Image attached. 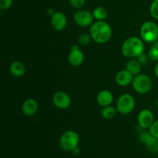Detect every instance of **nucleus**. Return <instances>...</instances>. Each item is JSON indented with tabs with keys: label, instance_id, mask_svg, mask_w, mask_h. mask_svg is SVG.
Wrapping results in <instances>:
<instances>
[{
	"label": "nucleus",
	"instance_id": "1",
	"mask_svg": "<svg viewBox=\"0 0 158 158\" xmlns=\"http://www.w3.org/2000/svg\"><path fill=\"white\" fill-rule=\"evenodd\" d=\"M89 34L95 43L104 44L111 39L112 28L106 22L97 21L91 25Z\"/></svg>",
	"mask_w": 158,
	"mask_h": 158
},
{
	"label": "nucleus",
	"instance_id": "2",
	"mask_svg": "<svg viewBox=\"0 0 158 158\" xmlns=\"http://www.w3.org/2000/svg\"><path fill=\"white\" fill-rule=\"evenodd\" d=\"M144 52V44L142 39L131 36L123 42L121 52L123 56L129 59L137 58Z\"/></svg>",
	"mask_w": 158,
	"mask_h": 158
},
{
	"label": "nucleus",
	"instance_id": "3",
	"mask_svg": "<svg viewBox=\"0 0 158 158\" xmlns=\"http://www.w3.org/2000/svg\"><path fill=\"white\" fill-rule=\"evenodd\" d=\"M60 147L63 151L72 152L80 143V137L73 131H67L63 133L60 138Z\"/></svg>",
	"mask_w": 158,
	"mask_h": 158
},
{
	"label": "nucleus",
	"instance_id": "4",
	"mask_svg": "<svg viewBox=\"0 0 158 158\" xmlns=\"http://www.w3.org/2000/svg\"><path fill=\"white\" fill-rule=\"evenodd\" d=\"M140 35L143 41L154 43L158 40L157 25L152 21L145 22L140 27Z\"/></svg>",
	"mask_w": 158,
	"mask_h": 158
},
{
	"label": "nucleus",
	"instance_id": "5",
	"mask_svg": "<svg viewBox=\"0 0 158 158\" xmlns=\"http://www.w3.org/2000/svg\"><path fill=\"white\" fill-rule=\"evenodd\" d=\"M133 89L140 94H145L149 92L152 88V80L151 77L146 74L140 73L134 76L132 81Z\"/></svg>",
	"mask_w": 158,
	"mask_h": 158
},
{
	"label": "nucleus",
	"instance_id": "6",
	"mask_svg": "<svg viewBox=\"0 0 158 158\" xmlns=\"http://www.w3.org/2000/svg\"><path fill=\"white\" fill-rule=\"evenodd\" d=\"M135 100L129 94H124L120 96L117 100V112L120 114L127 115L132 113L135 108Z\"/></svg>",
	"mask_w": 158,
	"mask_h": 158
},
{
	"label": "nucleus",
	"instance_id": "7",
	"mask_svg": "<svg viewBox=\"0 0 158 158\" xmlns=\"http://www.w3.org/2000/svg\"><path fill=\"white\" fill-rule=\"evenodd\" d=\"M94 17L93 12L88 10L77 11L73 15V20L76 24L81 27H87L94 23Z\"/></svg>",
	"mask_w": 158,
	"mask_h": 158
},
{
	"label": "nucleus",
	"instance_id": "8",
	"mask_svg": "<svg viewBox=\"0 0 158 158\" xmlns=\"http://www.w3.org/2000/svg\"><path fill=\"white\" fill-rule=\"evenodd\" d=\"M52 103L56 108L66 110L71 105V98L68 94L63 91H57L52 96Z\"/></svg>",
	"mask_w": 158,
	"mask_h": 158
},
{
	"label": "nucleus",
	"instance_id": "9",
	"mask_svg": "<svg viewBox=\"0 0 158 158\" xmlns=\"http://www.w3.org/2000/svg\"><path fill=\"white\" fill-rule=\"evenodd\" d=\"M154 120V115L151 110L148 109H143L140 111L137 116V122L139 127L142 129H147L151 127Z\"/></svg>",
	"mask_w": 158,
	"mask_h": 158
},
{
	"label": "nucleus",
	"instance_id": "10",
	"mask_svg": "<svg viewBox=\"0 0 158 158\" xmlns=\"http://www.w3.org/2000/svg\"><path fill=\"white\" fill-rule=\"evenodd\" d=\"M84 60V55L83 52L80 50L78 46L74 45L71 47V50L68 55V62L73 66H80L83 63Z\"/></svg>",
	"mask_w": 158,
	"mask_h": 158
},
{
	"label": "nucleus",
	"instance_id": "11",
	"mask_svg": "<svg viewBox=\"0 0 158 158\" xmlns=\"http://www.w3.org/2000/svg\"><path fill=\"white\" fill-rule=\"evenodd\" d=\"M67 25V19L64 13L61 12H56L51 16V26L56 31H62Z\"/></svg>",
	"mask_w": 158,
	"mask_h": 158
},
{
	"label": "nucleus",
	"instance_id": "12",
	"mask_svg": "<svg viewBox=\"0 0 158 158\" xmlns=\"http://www.w3.org/2000/svg\"><path fill=\"white\" fill-rule=\"evenodd\" d=\"M134 76L127 69H122L119 71L115 77V81L120 86H127L132 83Z\"/></svg>",
	"mask_w": 158,
	"mask_h": 158
},
{
	"label": "nucleus",
	"instance_id": "13",
	"mask_svg": "<svg viewBox=\"0 0 158 158\" xmlns=\"http://www.w3.org/2000/svg\"><path fill=\"white\" fill-rule=\"evenodd\" d=\"M38 103L34 99L29 98L25 100L22 105V111L26 117H32L38 110Z\"/></svg>",
	"mask_w": 158,
	"mask_h": 158
},
{
	"label": "nucleus",
	"instance_id": "14",
	"mask_svg": "<svg viewBox=\"0 0 158 158\" xmlns=\"http://www.w3.org/2000/svg\"><path fill=\"white\" fill-rule=\"evenodd\" d=\"M114 101V96L110 90L103 89L101 90L97 96V102L100 106L105 107L111 105Z\"/></svg>",
	"mask_w": 158,
	"mask_h": 158
},
{
	"label": "nucleus",
	"instance_id": "15",
	"mask_svg": "<svg viewBox=\"0 0 158 158\" xmlns=\"http://www.w3.org/2000/svg\"><path fill=\"white\" fill-rule=\"evenodd\" d=\"M9 72L13 77L19 78L23 77L26 73V66L21 62L14 61L9 66Z\"/></svg>",
	"mask_w": 158,
	"mask_h": 158
},
{
	"label": "nucleus",
	"instance_id": "16",
	"mask_svg": "<svg viewBox=\"0 0 158 158\" xmlns=\"http://www.w3.org/2000/svg\"><path fill=\"white\" fill-rule=\"evenodd\" d=\"M141 66L142 65L139 63L138 60H134V59H131V60H129V61L127 63L126 69H127L130 73H131L134 76H137L140 73Z\"/></svg>",
	"mask_w": 158,
	"mask_h": 158
},
{
	"label": "nucleus",
	"instance_id": "17",
	"mask_svg": "<svg viewBox=\"0 0 158 158\" xmlns=\"http://www.w3.org/2000/svg\"><path fill=\"white\" fill-rule=\"evenodd\" d=\"M117 108L114 107L112 106H105L101 110V116L103 118L106 119V120H110V119L114 118L117 115Z\"/></svg>",
	"mask_w": 158,
	"mask_h": 158
},
{
	"label": "nucleus",
	"instance_id": "18",
	"mask_svg": "<svg viewBox=\"0 0 158 158\" xmlns=\"http://www.w3.org/2000/svg\"><path fill=\"white\" fill-rule=\"evenodd\" d=\"M93 15L94 19H96L97 21H104L107 18L108 12L105 8L99 6L93 11Z\"/></svg>",
	"mask_w": 158,
	"mask_h": 158
},
{
	"label": "nucleus",
	"instance_id": "19",
	"mask_svg": "<svg viewBox=\"0 0 158 158\" xmlns=\"http://www.w3.org/2000/svg\"><path fill=\"white\" fill-rule=\"evenodd\" d=\"M145 146H146L148 151H150L151 153L158 152V140L154 137Z\"/></svg>",
	"mask_w": 158,
	"mask_h": 158
},
{
	"label": "nucleus",
	"instance_id": "20",
	"mask_svg": "<svg viewBox=\"0 0 158 158\" xmlns=\"http://www.w3.org/2000/svg\"><path fill=\"white\" fill-rule=\"evenodd\" d=\"M91 40H92V37H91L90 34L86 33V32L80 34L78 37L79 43L80 45H82V46H86V45H88L90 43Z\"/></svg>",
	"mask_w": 158,
	"mask_h": 158
},
{
	"label": "nucleus",
	"instance_id": "21",
	"mask_svg": "<svg viewBox=\"0 0 158 158\" xmlns=\"http://www.w3.org/2000/svg\"><path fill=\"white\" fill-rule=\"evenodd\" d=\"M153 137H154V136L151 134L150 131L149 132H146V131H144V132H142L140 134V135H139V140H140V143L146 145L147 143H148V142L153 138Z\"/></svg>",
	"mask_w": 158,
	"mask_h": 158
},
{
	"label": "nucleus",
	"instance_id": "22",
	"mask_svg": "<svg viewBox=\"0 0 158 158\" xmlns=\"http://www.w3.org/2000/svg\"><path fill=\"white\" fill-rule=\"evenodd\" d=\"M151 15L154 19L158 20V0H154L150 7Z\"/></svg>",
	"mask_w": 158,
	"mask_h": 158
},
{
	"label": "nucleus",
	"instance_id": "23",
	"mask_svg": "<svg viewBox=\"0 0 158 158\" xmlns=\"http://www.w3.org/2000/svg\"><path fill=\"white\" fill-rule=\"evenodd\" d=\"M149 60L153 62H157L158 61V49L155 46H153L150 49L149 52L148 54Z\"/></svg>",
	"mask_w": 158,
	"mask_h": 158
},
{
	"label": "nucleus",
	"instance_id": "24",
	"mask_svg": "<svg viewBox=\"0 0 158 158\" xmlns=\"http://www.w3.org/2000/svg\"><path fill=\"white\" fill-rule=\"evenodd\" d=\"M69 2L72 7L77 9H80L85 5L86 0H69Z\"/></svg>",
	"mask_w": 158,
	"mask_h": 158
},
{
	"label": "nucleus",
	"instance_id": "25",
	"mask_svg": "<svg viewBox=\"0 0 158 158\" xmlns=\"http://www.w3.org/2000/svg\"><path fill=\"white\" fill-rule=\"evenodd\" d=\"M151 134L158 140V120H155L149 128Z\"/></svg>",
	"mask_w": 158,
	"mask_h": 158
},
{
	"label": "nucleus",
	"instance_id": "26",
	"mask_svg": "<svg viewBox=\"0 0 158 158\" xmlns=\"http://www.w3.org/2000/svg\"><path fill=\"white\" fill-rule=\"evenodd\" d=\"M12 0H0V9L2 10L9 9L12 6Z\"/></svg>",
	"mask_w": 158,
	"mask_h": 158
},
{
	"label": "nucleus",
	"instance_id": "27",
	"mask_svg": "<svg viewBox=\"0 0 158 158\" xmlns=\"http://www.w3.org/2000/svg\"><path fill=\"white\" fill-rule=\"evenodd\" d=\"M137 60H138L139 63L143 66V65H145L148 63V60H149V57H148V56L146 55V54L142 53L141 55H140L138 57H137Z\"/></svg>",
	"mask_w": 158,
	"mask_h": 158
},
{
	"label": "nucleus",
	"instance_id": "28",
	"mask_svg": "<svg viewBox=\"0 0 158 158\" xmlns=\"http://www.w3.org/2000/svg\"><path fill=\"white\" fill-rule=\"evenodd\" d=\"M55 10L53 9H52V8H50V9H49L47 10V15H49V16H52L55 14Z\"/></svg>",
	"mask_w": 158,
	"mask_h": 158
},
{
	"label": "nucleus",
	"instance_id": "29",
	"mask_svg": "<svg viewBox=\"0 0 158 158\" xmlns=\"http://www.w3.org/2000/svg\"><path fill=\"white\" fill-rule=\"evenodd\" d=\"M72 153L74 154V155H78V154L80 153V149L77 147V148H76L75 149L72 151Z\"/></svg>",
	"mask_w": 158,
	"mask_h": 158
},
{
	"label": "nucleus",
	"instance_id": "30",
	"mask_svg": "<svg viewBox=\"0 0 158 158\" xmlns=\"http://www.w3.org/2000/svg\"><path fill=\"white\" fill-rule=\"evenodd\" d=\"M154 74H155L156 77L158 78V61L157 62V63H156L155 66H154Z\"/></svg>",
	"mask_w": 158,
	"mask_h": 158
},
{
	"label": "nucleus",
	"instance_id": "31",
	"mask_svg": "<svg viewBox=\"0 0 158 158\" xmlns=\"http://www.w3.org/2000/svg\"><path fill=\"white\" fill-rule=\"evenodd\" d=\"M154 46H155V47H157L158 49V40H157V41H155L154 43Z\"/></svg>",
	"mask_w": 158,
	"mask_h": 158
},
{
	"label": "nucleus",
	"instance_id": "32",
	"mask_svg": "<svg viewBox=\"0 0 158 158\" xmlns=\"http://www.w3.org/2000/svg\"><path fill=\"white\" fill-rule=\"evenodd\" d=\"M155 106H156V107H157V109H158V100H157V102H156V104H155Z\"/></svg>",
	"mask_w": 158,
	"mask_h": 158
},
{
	"label": "nucleus",
	"instance_id": "33",
	"mask_svg": "<svg viewBox=\"0 0 158 158\" xmlns=\"http://www.w3.org/2000/svg\"></svg>",
	"mask_w": 158,
	"mask_h": 158
}]
</instances>
